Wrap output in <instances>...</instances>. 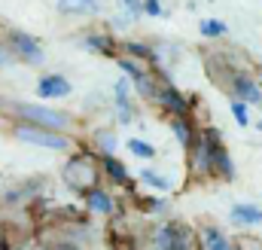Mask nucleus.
<instances>
[{
  "mask_svg": "<svg viewBox=\"0 0 262 250\" xmlns=\"http://www.w3.org/2000/svg\"><path fill=\"white\" fill-rule=\"evenodd\" d=\"M9 113H15L21 122L31 125H43V128H52V131H70L73 128V119L61 113V110H52L46 104H28V101H6L3 104Z\"/></svg>",
  "mask_w": 262,
  "mask_h": 250,
  "instance_id": "f257e3e1",
  "label": "nucleus"
},
{
  "mask_svg": "<svg viewBox=\"0 0 262 250\" xmlns=\"http://www.w3.org/2000/svg\"><path fill=\"white\" fill-rule=\"evenodd\" d=\"M195 244H198L195 232L180 220H165L149 238L152 250H195Z\"/></svg>",
  "mask_w": 262,
  "mask_h": 250,
  "instance_id": "f03ea898",
  "label": "nucleus"
},
{
  "mask_svg": "<svg viewBox=\"0 0 262 250\" xmlns=\"http://www.w3.org/2000/svg\"><path fill=\"white\" fill-rule=\"evenodd\" d=\"M12 134L21 143H28V147H43V150H55V153L70 150V137H67L64 131H52V128H43V125L21 122L12 128Z\"/></svg>",
  "mask_w": 262,
  "mask_h": 250,
  "instance_id": "7ed1b4c3",
  "label": "nucleus"
},
{
  "mask_svg": "<svg viewBox=\"0 0 262 250\" xmlns=\"http://www.w3.org/2000/svg\"><path fill=\"white\" fill-rule=\"evenodd\" d=\"M6 46H9V52L15 55V61L28 64V67H40V64L46 61V52H43L40 40H37L34 34L21 31V28L6 31Z\"/></svg>",
  "mask_w": 262,
  "mask_h": 250,
  "instance_id": "20e7f679",
  "label": "nucleus"
},
{
  "mask_svg": "<svg viewBox=\"0 0 262 250\" xmlns=\"http://www.w3.org/2000/svg\"><path fill=\"white\" fill-rule=\"evenodd\" d=\"M95 180H98V162H95L92 156L79 153V156H73V159L67 162V168H64V183H67L70 189L82 192V189L95 186Z\"/></svg>",
  "mask_w": 262,
  "mask_h": 250,
  "instance_id": "39448f33",
  "label": "nucleus"
},
{
  "mask_svg": "<svg viewBox=\"0 0 262 250\" xmlns=\"http://www.w3.org/2000/svg\"><path fill=\"white\" fill-rule=\"evenodd\" d=\"M226 92L229 98H241L244 104H262V86L244 70H229Z\"/></svg>",
  "mask_w": 262,
  "mask_h": 250,
  "instance_id": "423d86ee",
  "label": "nucleus"
},
{
  "mask_svg": "<svg viewBox=\"0 0 262 250\" xmlns=\"http://www.w3.org/2000/svg\"><path fill=\"white\" fill-rule=\"evenodd\" d=\"M119 70H125V76L131 79V89H137L143 98H156V89H159V79L134 58H119Z\"/></svg>",
  "mask_w": 262,
  "mask_h": 250,
  "instance_id": "0eeeda50",
  "label": "nucleus"
},
{
  "mask_svg": "<svg viewBox=\"0 0 262 250\" xmlns=\"http://www.w3.org/2000/svg\"><path fill=\"white\" fill-rule=\"evenodd\" d=\"M152 101H156L165 113H171V116H186V113H189V98H186L174 82H159Z\"/></svg>",
  "mask_w": 262,
  "mask_h": 250,
  "instance_id": "6e6552de",
  "label": "nucleus"
},
{
  "mask_svg": "<svg viewBox=\"0 0 262 250\" xmlns=\"http://www.w3.org/2000/svg\"><path fill=\"white\" fill-rule=\"evenodd\" d=\"M70 95H73V86L64 73H43L37 79V98H43V101H61Z\"/></svg>",
  "mask_w": 262,
  "mask_h": 250,
  "instance_id": "1a4fd4ad",
  "label": "nucleus"
},
{
  "mask_svg": "<svg viewBox=\"0 0 262 250\" xmlns=\"http://www.w3.org/2000/svg\"><path fill=\"white\" fill-rule=\"evenodd\" d=\"M113 107H116V122L128 125L134 119V101H131V79L119 76L113 82Z\"/></svg>",
  "mask_w": 262,
  "mask_h": 250,
  "instance_id": "9d476101",
  "label": "nucleus"
},
{
  "mask_svg": "<svg viewBox=\"0 0 262 250\" xmlns=\"http://www.w3.org/2000/svg\"><path fill=\"white\" fill-rule=\"evenodd\" d=\"M82 201H85V207H89L92 214H98V217H113V214H116V198L101 186L82 189Z\"/></svg>",
  "mask_w": 262,
  "mask_h": 250,
  "instance_id": "9b49d317",
  "label": "nucleus"
},
{
  "mask_svg": "<svg viewBox=\"0 0 262 250\" xmlns=\"http://www.w3.org/2000/svg\"><path fill=\"white\" fill-rule=\"evenodd\" d=\"M198 244H201V250H238V244H235V238H229L220 226H201L198 229Z\"/></svg>",
  "mask_w": 262,
  "mask_h": 250,
  "instance_id": "f8f14e48",
  "label": "nucleus"
},
{
  "mask_svg": "<svg viewBox=\"0 0 262 250\" xmlns=\"http://www.w3.org/2000/svg\"><path fill=\"white\" fill-rule=\"evenodd\" d=\"M229 217H232V223H238V226H262V207L253 204V201H238V204H232Z\"/></svg>",
  "mask_w": 262,
  "mask_h": 250,
  "instance_id": "ddd939ff",
  "label": "nucleus"
},
{
  "mask_svg": "<svg viewBox=\"0 0 262 250\" xmlns=\"http://www.w3.org/2000/svg\"><path fill=\"white\" fill-rule=\"evenodd\" d=\"M61 15H95L101 12V0H55Z\"/></svg>",
  "mask_w": 262,
  "mask_h": 250,
  "instance_id": "4468645a",
  "label": "nucleus"
},
{
  "mask_svg": "<svg viewBox=\"0 0 262 250\" xmlns=\"http://www.w3.org/2000/svg\"><path fill=\"white\" fill-rule=\"evenodd\" d=\"M104 177H107L110 183H116V186H131L128 168H125V162L116 159V153H113V156H104Z\"/></svg>",
  "mask_w": 262,
  "mask_h": 250,
  "instance_id": "2eb2a0df",
  "label": "nucleus"
},
{
  "mask_svg": "<svg viewBox=\"0 0 262 250\" xmlns=\"http://www.w3.org/2000/svg\"><path fill=\"white\" fill-rule=\"evenodd\" d=\"M171 131H174V137H177V143H180L183 150H192V143H195V131H192L189 116H174V119H171Z\"/></svg>",
  "mask_w": 262,
  "mask_h": 250,
  "instance_id": "dca6fc26",
  "label": "nucleus"
},
{
  "mask_svg": "<svg viewBox=\"0 0 262 250\" xmlns=\"http://www.w3.org/2000/svg\"><path fill=\"white\" fill-rule=\"evenodd\" d=\"M79 43H82L85 52H95V55H110L113 52V40L107 34H85V37H79Z\"/></svg>",
  "mask_w": 262,
  "mask_h": 250,
  "instance_id": "f3484780",
  "label": "nucleus"
},
{
  "mask_svg": "<svg viewBox=\"0 0 262 250\" xmlns=\"http://www.w3.org/2000/svg\"><path fill=\"white\" fill-rule=\"evenodd\" d=\"M137 177H140V183H146L152 192H171V186H174L165 174H159V171H152V168H140Z\"/></svg>",
  "mask_w": 262,
  "mask_h": 250,
  "instance_id": "a211bd4d",
  "label": "nucleus"
},
{
  "mask_svg": "<svg viewBox=\"0 0 262 250\" xmlns=\"http://www.w3.org/2000/svg\"><path fill=\"white\" fill-rule=\"evenodd\" d=\"M198 31H201V37H207V40H220V37L229 34V25H226L223 18H201V22H198Z\"/></svg>",
  "mask_w": 262,
  "mask_h": 250,
  "instance_id": "6ab92c4d",
  "label": "nucleus"
},
{
  "mask_svg": "<svg viewBox=\"0 0 262 250\" xmlns=\"http://www.w3.org/2000/svg\"><path fill=\"white\" fill-rule=\"evenodd\" d=\"M125 147H128V153L134 156V159H143V162L156 159V147H152L149 140H143V137H128Z\"/></svg>",
  "mask_w": 262,
  "mask_h": 250,
  "instance_id": "aec40b11",
  "label": "nucleus"
},
{
  "mask_svg": "<svg viewBox=\"0 0 262 250\" xmlns=\"http://www.w3.org/2000/svg\"><path fill=\"white\" fill-rule=\"evenodd\" d=\"M95 147H98L104 156H113V153H116V147H119V140H116V134H113V131L101 128V131H95Z\"/></svg>",
  "mask_w": 262,
  "mask_h": 250,
  "instance_id": "412c9836",
  "label": "nucleus"
},
{
  "mask_svg": "<svg viewBox=\"0 0 262 250\" xmlns=\"http://www.w3.org/2000/svg\"><path fill=\"white\" fill-rule=\"evenodd\" d=\"M213 174H216L220 180H235V162H232L229 150H223V153L216 156V168H213Z\"/></svg>",
  "mask_w": 262,
  "mask_h": 250,
  "instance_id": "4be33fe9",
  "label": "nucleus"
},
{
  "mask_svg": "<svg viewBox=\"0 0 262 250\" xmlns=\"http://www.w3.org/2000/svg\"><path fill=\"white\" fill-rule=\"evenodd\" d=\"M229 107H232V116H235V122L241 125H250V104H244L241 98H229Z\"/></svg>",
  "mask_w": 262,
  "mask_h": 250,
  "instance_id": "5701e85b",
  "label": "nucleus"
},
{
  "mask_svg": "<svg viewBox=\"0 0 262 250\" xmlns=\"http://www.w3.org/2000/svg\"><path fill=\"white\" fill-rule=\"evenodd\" d=\"M125 49H128V58H146V61H156V55H152V49L146 46V43H125Z\"/></svg>",
  "mask_w": 262,
  "mask_h": 250,
  "instance_id": "b1692460",
  "label": "nucleus"
},
{
  "mask_svg": "<svg viewBox=\"0 0 262 250\" xmlns=\"http://www.w3.org/2000/svg\"><path fill=\"white\" fill-rule=\"evenodd\" d=\"M143 3V15H149V18H159V15H165V6H162V0H140Z\"/></svg>",
  "mask_w": 262,
  "mask_h": 250,
  "instance_id": "393cba45",
  "label": "nucleus"
},
{
  "mask_svg": "<svg viewBox=\"0 0 262 250\" xmlns=\"http://www.w3.org/2000/svg\"><path fill=\"white\" fill-rule=\"evenodd\" d=\"M119 3H122V9H125L128 18H140L143 15V3L140 0H119Z\"/></svg>",
  "mask_w": 262,
  "mask_h": 250,
  "instance_id": "a878e982",
  "label": "nucleus"
},
{
  "mask_svg": "<svg viewBox=\"0 0 262 250\" xmlns=\"http://www.w3.org/2000/svg\"><path fill=\"white\" fill-rule=\"evenodd\" d=\"M46 250H82L76 241H70V238H61V241H55V244H49Z\"/></svg>",
  "mask_w": 262,
  "mask_h": 250,
  "instance_id": "bb28decb",
  "label": "nucleus"
},
{
  "mask_svg": "<svg viewBox=\"0 0 262 250\" xmlns=\"http://www.w3.org/2000/svg\"><path fill=\"white\" fill-rule=\"evenodd\" d=\"M9 64H15V55L9 52L6 43H0V67H9Z\"/></svg>",
  "mask_w": 262,
  "mask_h": 250,
  "instance_id": "cd10ccee",
  "label": "nucleus"
},
{
  "mask_svg": "<svg viewBox=\"0 0 262 250\" xmlns=\"http://www.w3.org/2000/svg\"><path fill=\"white\" fill-rule=\"evenodd\" d=\"M256 82L262 86V67H256Z\"/></svg>",
  "mask_w": 262,
  "mask_h": 250,
  "instance_id": "c85d7f7f",
  "label": "nucleus"
},
{
  "mask_svg": "<svg viewBox=\"0 0 262 250\" xmlns=\"http://www.w3.org/2000/svg\"><path fill=\"white\" fill-rule=\"evenodd\" d=\"M256 131H262V119H256Z\"/></svg>",
  "mask_w": 262,
  "mask_h": 250,
  "instance_id": "c756f323",
  "label": "nucleus"
},
{
  "mask_svg": "<svg viewBox=\"0 0 262 250\" xmlns=\"http://www.w3.org/2000/svg\"><path fill=\"white\" fill-rule=\"evenodd\" d=\"M0 250H3V235H0Z\"/></svg>",
  "mask_w": 262,
  "mask_h": 250,
  "instance_id": "7c9ffc66",
  "label": "nucleus"
}]
</instances>
